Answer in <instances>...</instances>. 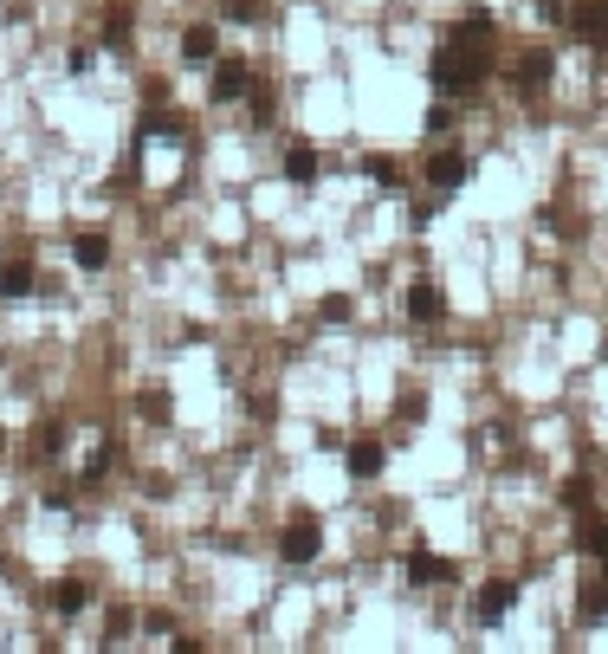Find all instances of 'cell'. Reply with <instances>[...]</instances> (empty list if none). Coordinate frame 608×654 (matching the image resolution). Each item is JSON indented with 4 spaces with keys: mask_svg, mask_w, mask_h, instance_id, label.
<instances>
[{
    "mask_svg": "<svg viewBox=\"0 0 608 654\" xmlns=\"http://www.w3.org/2000/svg\"><path fill=\"white\" fill-rule=\"evenodd\" d=\"M479 85H486V59L466 52V39H447V46L434 52V91L440 98H473Z\"/></svg>",
    "mask_w": 608,
    "mask_h": 654,
    "instance_id": "cell-1",
    "label": "cell"
},
{
    "mask_svg": "<svg viewBox=\"0 0 608 654\" xmlns=\"http://www.w3.org/2000/svg\"><path fill=\"white\" fill-rule=\"evenodd\" d=\"M317 551H324V525H317V519H292L279 531V557H285V564H311Z\"/></svg>",
    "mask_w": 608,
    "mask_h": 654,
    "instance_id": "cell-2",
    "label": "cell"
},
{
    "mask_svg": "<svg viewBox=\"0 0 608 654\" xmlns=\"http://www.w3.org/2000/svg\"><path fill=\"white\" fill-rule=\"evenodd\" d=\"M427 182H434L440 195H453V188H466V182H473V156H466V149H440V156L427 162Z\"/></svg>",
    "mask_w": 608,
    "mask_h": 654,
    "instance_id": "cell-3",
    "label": "cell"
},
{
    "mask_svg": "<svg viewBox=\"0 0 608 654\" xmlns=\"http://www.w3.org/2000/svg\"><path fill=\"white\" fill-rule=\"evenodd\" d=\"M563 26H570L576 39H589V46H596L602 59H608V0H583V7H576Z\"/></svg>",
    "mask_w": 608,
    "mask_h": 654,
    "instance_id": "cell-4",
    "label": "cell"
},
{
    "mask_svg": "<svg viewBox=\"0 0 608 654\" xmlns=\"http://www.w3.org/2000/svg\"><path fill=\"white\" fill-rule=\"evenodd\" d=\"M550 72H557V65H550V52H524L505 78H511V91H518V98H537V91L550 85Z\"/></svg>",
    "mask_w": 608,
    "mask_h": 654,
    "instance_id": "cell-5",
    "label": "cell"
},
{
    "mask_svg": "<svg viewBox=\"0 0 608 654\" xmlns=\"http://www.w3.org/2000/svg\"><path fill=\"white\" fill-rule=\"evenodd\" d=\"M253 91V65L246 59H220L214 65V104H233V98H246Z\"/></svg>",
    "mask_w": 608,
    "mask_h": 654,
    "instance_id": "cell-6",
    "label": "cell"
},
{
    "mask_svg": "<svg viewBox=\"0 0 608 654\" xmlns=\"http://www.w3.org/2000/svg\"><path fill=\"white\" fill-rule=\"evenodd\" d=\"M382 460H389V454H382V441H350V447H343V467H350V480H376Z\"/></svg>",
    "mask_w": 608,
    "mask_h": 654,
    "instance_id": "cell-7",
    "label": "cell"
},
{
    "mask_svg": "<svg viewBox=\"0 0 608 654\" xmlns=\"http://www.w3.org/2000/svg\"><path fill=\"white\" fill-rule=\"evenodd\" d=\"M440 311H447V292H440L434 279H414L408 285V318H421V324H434Z\"/></svg>",
    "mask_w": 608,
    "mask_h": 654,
    "instance_id": "cell-8",
    "label": "cell"
},
{
    "mask_svg": "<svg viewBox=\"0 0 608 654\" xmlns=\"http://www.w3.org/2000/svg\"><path fill=\"white\" fill-rule=\"evenodd\" d=\"M511 603H518V583H486V596H479V622H486V629H499V622H505V609Z\"/></svg>",
    "mask_w": 608,
    "mask_h": 654,
    "instance_id": "cell-9",
    "label": "cell"
},
{
    "mask_svg": "<svg viewBox=\"0 0 608 654\" xmlns=\"http://www.w3.org/2000/svg\"><path fill=\"white\" fill-rule=\"evenodd\" d=\"M46 603L59 609V616H85L91 590H85V583H78V577H59V583H52V590H46Z\"/></svg>",
    "mask_w": 608,
    "mask_h": 654,
    "instance_id": "cell-10",
    "label": "cell"
},
{
    "mask_svg": "<svg viewBox=\"0 0 608 654\" xmlns=\"http://www.w3.org/2000/svg\"><path fill=\"white\" fill-rule=\"evenodd\" d=\"M285 182H292V188H311V182H317V149H311V143H292V149H285Z\"/></svg>",
    "mask_w": 608,
    "mask_h": 654,
    "instance_id": "cell-11",
    "label": "cell"
},
{
    "mask_svg": "<svg viewBox=\"0 0 608 654\" xmlns=\"http://www.w3.org/2000/svg\"><path fill=\"white\" fill-rule=\"evenodd\" d=\"M182 59H188V65L220 59V39H214V26H188V33H182Z\"/></svg>",
    "mask_w": 608,
    "mask_h": 654,
    "instance_id": "cell-12",
    "label": "cell"
},
{
    "mask_svg": "<svg viewBox=\"0 0 608 654\" xmlns=\"http://www.w3.org/2000/svg\"><path fill=\"white\" fill-rule=\"evenodd\" d=\"M408 583H453V564L434 557V551H414L408 557Z\"/></svg>",
    "mask_w": 608,
    "mask_h": 654,
    "instance_id": "cell-13",
    "label": "cell"
},
{
    "mask_svg": "<svg viewBox=\"0 0 608 654\" xmlns=\"http://www.w3.org/2000/svg\"><path fill=\"white\" fill-rule=\"evenodd\" d=\"M72 260H78V272H98V266L110 260V240H104V234H91V227H85V234L72 240Z\"/></svg>",
    "mask_w": 608,
    "mask_h": 654,
    "instance_id": "cell-14",
    "label": "cell"
},
{
    "mask_svg": "<svg viewBox=\"0 0 608 654\" xmlns=\"http://www.w3.org/2000/svg\"><path fill=\"white\" fill-rule=\"evenodd\" d=\"M26 292H33V266L7 260V266H0V298H26Z\"/></svg>",
    "mask_w": 608,
    "mask_h": 654,
    "instance_id": "cell-15",
    "label": "cell"
},
{
    "mask_svg": "<svg viewBox=\"0 0 608 654\" xmlns=\"http://www.w3.org/2000/svg\"><path fill=\"white\" fill-rule=\"evenodd\" d=\"M143 136H169V143H182L188 136V124L175 111H156V104H149V117H143Z\"/></svg>",
    "mask_w": 608,
    "mask_h": 654,
    "instance_id": "cell-16",
    "label": "cell"
},
{
    "mask_svg": "<svg viewBox=\"0 0 608 654\" xmlns=\"http://www.w3.org/2000/svg\"><path fill=\"white\" fill-rule=\"evenodd\" d=\"M136 408H143L149 421H169L175 415V395L169 389H143V395H136Z\"/></svg>",
    "mask_w": 608,
    "mask_h": 654,
    "instance_id": "cell-17",
    "label": "cell"
},
{
    "mask_svg": "<svg viewBox=\"0 0 608 654\" xmlns=\"http://www.w3.org/2000/svg\"><path fill=\"white\" fill-rule=\"evenodd\" d=\"M453 39H473V46H486V39H492V13H486V7H473V13L460 20V33H453Z\"/></svg>",
    "mask_w": 608,
    "mask_h": 654,
    "instance_id": "cell-18",
    "label": "cell"
},
{
    "mask_svg": "<svg viewBox=\"0 0 608 654\" xmlns=\"http://www.w3.org/2000/svg\"><path fill=\"white\" fill-rule=\"evenodd\" d=\"M104 46H110V52L130 46V13H123V7H117V13H104Z\"/></svg>",
    "mask_w": 608,
    "mask_h": 654,
    "instance_id": "cell-19",
    "label": "cell"
},
{
    "mask_svg": "<svg viewBox=\"0 0 608 654\" xmlns=\"http://www.w3.org/2000/svg\"><path fill=\"white\" fill-rule=\"evenodd\" d=\"M110 460H117V447H110V441H98V454L85 460V480H78V486H98L104 473H110Z\"/></svg>",
    "mask_w": 608,
    "mask_h": 654,
    "instance_id": "cell-20",
    "label": "cell"
},
{
    "mask_svg": "<svg viewBox=\"0 0 608 654\" xmlns=\"http://www.w3.org/2000/svg\"><path fill=\"white\" fill-rule=\"evenodd\" d=\"M39 454H65V421H39Z\"/></svg>",
    "mask_w": 608,
    "mask_h": 654,
    "instance_id": "cell-21",
    "label": "cell"
},
{
    "mask_svg": "<svg viewBox=\"0 0 608 654\" xmlns=\"http://www.w3.org/2000/svg\"><path fill=\"white\" fill-rule=\"evenodd\" d=\"M557 499H563L570 512H583V506H589V480H583V473H576V480H563V493H557Z\"/></svg>",
    "mask_w": 608,
    "mask_h": 654,
    "instance_id": "cell-22",
    "label": "cell"
},
{
    "mask_svg": "<svg viewBox=\"0 0 608 654\" xmlns=\"http://www.w3.org/2000/svg\"><path fill=\"white\" fill-rule=\"evenodd\" d=\"M363 175H376L382 188H402V175H395V162H389V156H369V162H363Z\"/></svg>",
    "mask_w": 608,
    "mask_h": 654,
    "instance_id": "cell-23",
    "label": "cell"
},
{
    "mask_svg": "<svg viewBox=\"0 0 608 654\" xmlns=\"http://www.w3.org/2000/svg\"><path fill=\"white\" fill-rule=\"evenodd\" d=\"M608 616V583H596V590L583 596V622H602Z\"/></svg>",
    "mask_w": 608,
    "mask_h": 654,
    "instance_id": "cell-24",
    "label": "cell"
},
{
    "mask_svg": "<svg viewBox=\"0 0 608 654\" xmlns=\"http://www.w3.org/2000/svg\"><path fill=\"white\" fill-rule=\"evenodd\" d=\"M317 311H324V324H343V318H350L356 305H350V298H343V292H330V298H324V305H317Z\"/></svg>",
    "mask_w": 608,
    "mask_h": 654,
    "instance_id": "cell-25",
    "label": "cell"
},
{
    "mask_svg": "<svg viewBox=\"0 0 608 654\" xmlns=\"http://www.w3.org/2000/svg\"><path fill=\"white\" fill-rule=\"evenodd\" d=\"M227 20H240V26H259V20H266V13H259L253 0H233V7H227Z\"/></svg>",
    "mask_w": 608,
    "mask_h": 654,
    "instance_id": "cell-26",
    "label": "cell"
},
{
    "mask_svg": "<svg viewBox=\"0 0 608 654\" xmlns=\"http://www.w3.org/2000/svg\"><path fill=\"white\" fill-rule=\"evenodd\" d=\"M583 551H596V557H608V525H589V531H583Z\"/></svg>",
    "mask_w": 608,
    "mask_h": 654,
    "instance_id": "cell-27",
    "label": "cell"
},
{
    "mask_svg": "<svg viewBox=\"0 0 608 654\" xmlns=\"http://www.w3.org/2000/svg\"><path fill=\"white\" fill-rule=\"evenodd\" d=\"M39 506H46V512H65V506H72V493H65V486H46V493H39Z\"/></svg>",
    "mask_w": 608,
    "mask_h": 654,
    "instance_id": "cell-28",
    "label": "cell"
},
{
    "mask_svg": "<svg viewBox=\"0 0 608 654\" xmlns=\"http://www.w3.org/2000/svg\"><path fill=\"white\" fill-rule=\"evenodd\" d=\"M402 415H408V421H421V415H427V395H421V389L402 395Z\"/></svg>",
    "mask_w": 608,
    "mask_h": 654,
    "instance_id": "cell-29",
    "label": "cell"
},
{
    "mask_svg": "<svg viewBox=\"0 0 608 654\" xmlns=\"http://www.w3.org/2000/svg\"><path fill=\"white\" fill-rule=\"evenodd\" d=\"M0 454H7V434H0Z\"/></svg>",
    "mask_w": 608,
    "mask_h": 654,
    "instance_id": "cell-30",
    "label": "cell"
}]
</instances>
